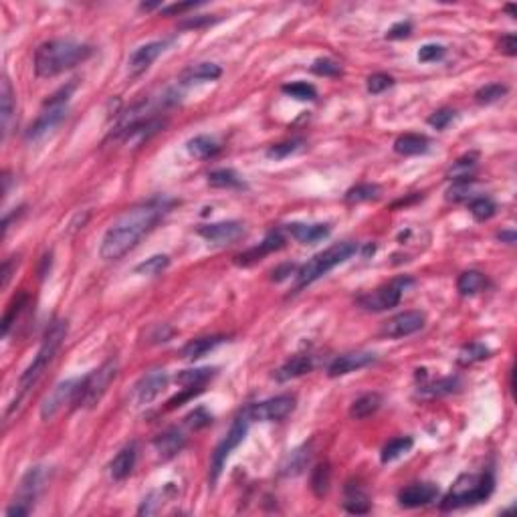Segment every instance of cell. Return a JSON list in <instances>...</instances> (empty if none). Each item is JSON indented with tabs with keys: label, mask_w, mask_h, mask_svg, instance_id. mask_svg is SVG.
I'll use <instances>...</instances> for the list:
<instances>
[{
	"label": "cell",
	"mask_w": 517,
	"mask_h": 517,
	"mask_svg": "<svg viewBox=\"0 0 517 517\" xmlns=\"http://www.w3.org/2000/svg\"><path fill=\"white\" fill-rule=\"evenodd\" d=\"M287 233L301 244H315V242L327 239L332 228H329V225H322V223H318V225L291 223V225H287Z\"/></svg>",
	"instance_id": "obj_21"
},
{
	"label": "cell",
	"mask_w": 517,
	"mask_h": 517,
	"mask_svg": "<svg viewBox=\"0 0 517 517\" xmlns=\"http://www.w3.org/2000/svg\"><path fill=\"white\" fill-rule=\"evenodd\" d=\"M358 251V244L352 241H343L332 244L329 249H325L322 253H318L311 261H307L306 265H301L295 273V289H303L307 285H311L313 281L322 279L323 275L329 273L334 267H338L339 263L348 261Z\"/></svg>",
	"instance_id": "obj_4"
},
{
	"label": "cell",
	"mask_w": 517,
	"mask_h": 517,
	"mask_svg": "<svg viewBox=\"0 0 517 517\" xmlns=\"http://www.w3.org/2000/svg\"><path fill=\"white\" fill-rule=\"evenodd\" d=\"M424 322H426V318H424L422 311L410 309V311H403V313L390 318V320L382 325L380 334H382L384 338L390 339L406 338V336H412V334L420 332V329L424 327Z\"/></svg>",
	"instance_id": "obj_12"
},
{
	"label": "cell",
	"mask_w": 517,
	"mask_h": 517,
	"mask_svg": "<svg viewBox=\"0 0 517 517\" xmlns=\"http://www.w3.org/2000/svg\"><path fill=\"white\" fill-rule=\"evenodd\" d=\"M0 103H2V107H0L2 133H4V138H6V133H8V128H11V119H13V115H15V91H13V85H11V81L6 79V77L2 79Z\"/></svg>",
	"instance_id": "obj_29"
},
{
	"label": "cell",
	"mask_w": 517,
	"mask_h": 517,
	"mask_svg": "<svg viewBox=\"0 0 517 517\" xmlns=\"http://www.w3.org/2000/svg\"><path fill=\"white\" fill-rule=\"evenodd\" d=\"M293 410H295V396L291 394H281V396L249 406L251 419L261 420V422H279V420L287 419Z\"/></svg>",
	"instance_id": "obj_11"
},
{
	"label": "cell",
	"mask_w": 517,
	"mask_h": 517,
	"mask_svg": "<svg viewBox=\"0 0 517 517\" xmlns=\"http://www.w3.org/2000/svg\"><path fill=\"white\" fill-rule=\"evenodd\" d=\"M297 150H299V142H283V144L271 145V148L267 150V156H269V158H275V160H281V158L291 156V154L297 152Z\"/></svg>",
	"instance_id": "obj_50"
},
{
	"label": "cell",
	"mask_w": 517,
	"mask_h": 517,
	"mask_svg": "<svg viewBox=\"0 0 517 517\" xmlns=\"http://www.w3.org/2000/svg\"><path fill=\"white\" fill-rule=\"evenodd\" d=\"M25 303H27V295H25V293H20L18 297H15V301L8 306V311H6V313H4V318H2V336H4V338L8 336L11 325L16 322L18 313L25 309Z\"/></svg>",
	"instance_id": "obj_44"
},
{
	"label": "cell",
	"mask_w": 517,
	"mask_h": 517,
	"mask_svg": "<svg viewBox=\"0 0 517 517\" xmlns=\"http://www.w3.org/2000/svg\"><path fill=\"white\" fill-rule=\"evenodd\" d=\"M115 376H117V362L115 360L103 362L97 370L87 374L81 380L73 404L81 406V408H93L103 398V394L107 392V388L115 380Z\"/></svg>",
	"instance_id": "obj_6"
},
{
	"label": "cell",
	"mask_w": 517,
	"mask_h": 517,
	"mask_svg": "<svg viewBox=\"0 0 517 517\" xmlns=\"http://www.w3.org/2000/svg\"><path fill=\"white\" fill-rule=\"evenodd\" d=\"M394 85V77L392 75H388V73H374L368 77V83H366V87H368V93L372 96H378V93H384L386 89H390Z\"/></svg>",
	"instance_id": "obj_47"
},
{
	"label": "cell",
	"mask_w": 517,
	"mask_h": 517,
	"mask_svg": "<svg viewBox=\"0 0 517 517\" xmlns=\"http://www.w3.org/2000/svg\"><path fill=\"white\" fill-rule=\"evenodd\" d=\"M493 487H495V481L491 473H465L452 483L451 491L445 495V499L440 503V509L452 511V509L481 503V501L489 499V495L493 493Z\"/></svg>",
	"instance_id": "obj_3"
},
{
	"label": "cell",
	"mask_w": 517,
	"mask_h": 517,
	"mask_svg": "<svg viewBox=\"0 0 517 517\" xmlns=\"http://www.w3.org/2000/svg\"><path fill=\"white\" fill-rule=\"evenodd\" d=\"M452 119H454V112H452L451 107H443V110H436L428 117V126H433L435 129H445Z\"/></svg>",
	"instance_id": "obj_49"
},
{
	"label": "cell",
	"mask_w": 517,
	"mask_h": 517,
	"mask_svg": "<svg viewBox=\"0 0 517 517\" xmlns=\"http://www.w3.org/2000/svg\"><path fill=\"white\" fill-rule=\"evenodd\" d=\"M329 485H332V469H329L327 463H322V465L313 469V473H311V491H313L315 497L322 499L323 495H327Z\"/></svg>",
	"instance_id": "obj_35"
},
{
	"label": "cell",
	"mask_w": 517,
	"mask_h": 517,
	"mask_svg": "<svg viewBox=\"0 0 517 517\" xmlns=\"http://www.w3.org/2000/svg\"><path fill=\"white\" fill-rule=\"evenodd\" d=\"M283 93L285 96L293 97V99H299V101H313L318 97V89L306 83V81H295V83H287L283 85Z\"/></svg>",
	"instance_id": "obj_39"
},
{
	"label": "cell",
	"mask_w": 517,
	"mask_h": 517,
	"mask_svg": "<svg viewBox=\"0 0 517 517\" xmlns=\"http://www.w3.org/2000/svg\"><path fill=\"white\" fill-rule=\"evenodd\" d=\"M485 287H487V277L481 271H475V269L461 273V277L457 279V291L461 295H465V297L467 295H475V293H481Z\"/></svg>",
	"instance_id": "obj_30"
},
{
	"label": "cell",
	"mask_w": 517,
	"mask_h": 517,
	"mask_svg": "<svg viewBox=\"0 0 517 517\" xmlns=\"http://www.w3.org/2000/svg\"><path fill=\"white\" fill-rule=\"evenodd\" d=\"M198 2H180V4H170V6H162V15H182L190 8H196Z\"/></svg>",
	"instance_id": "obj_54"
},
{
	"label": "cell",
	"mask_w": 517,
	"mask_h": 517,
	"mask_svg": "<svg viewBox=\"0 0 517 517\" xmlns=\"http://www.w3.org/2000/svg\"><path fill=\"white\" fill-rule=\"evenodd\" d=\"M168 265H170L168 255H154V257L142 261L140 265H136V273L148 275V277H156V275H160Z\"/></svg>",
	"instance_id": "obj_41"
},
{
	"label": "cell",
	"mask_w": 517,
	"mask_h": 517,
	"mask_svg": "<svg viewBox=\"0 0 517 517\" xmlns=\"http://www.w3.org/2000/svg\"><path fill=\"white\" fill-rule=\"evenodd\" d=\"M380 194H382V188L378 184H358V186L350 188L346 192V202L360 204V202H368V200L380 198Z\"/></svg>",
	"instance_id": "obj_36"
},
{
	"label": "cell",
	"mask_w": 517,
	"mask_h": 517,
	"mask_svg": "<svg viewBox=\"0 0 517 517\" xmlns=\"http://www.w3.org/2000/svg\"><path fill=\"white\" fill-rule=\"evenodd\" d=\"M81 380H63L59 382L57 386L53 388L47 394V398L41 404V419L51 420L55 419L61 410H63L67 404L75 403V396H77V388H79Z\"/></svg>",
	"instance_id": "obj_10"
},
{
	"label": "cell",
	"mask_w": 517,
	"mask_h": 517,
	"mask_svg": "<svg viewBox=\"0 0 517 517\" xmlns=\"http://www.w3.org/2000/svg\"><path fill=\"white\" fill-rule=\"evenodd\" d=\"M93 48L71 39H53L45 41L34 51V73L41 79H51L65 71L77 67L89 59Z\"/></svg>",
	"instance_id": "obj_2"
},
{
	"label": "cell",
	"mask_w": 517,
	"mask_h": 517,
	"mask_svg": "<svg viewBox=\"0 0 517 517\" xmlns=\"http://www.w3.org/2000/svg\"><path fill=\"white\" fill-rule=\"evenodd\" d=\"M65 336H67V322L57 320V322H53L48 325L47 332H45V338H43V343H41L39 352L34 355V360H32L31 364H29V368L22 372L20 378H18L20 392H27L29 388H32L39 382V378L43 376V372L47 370V366L51 364V360L55 358L57 350L61 348Z\"/></svg>",
	"instance_id": "obj_5"
},
{
	"label": "cell",
	"mask_w": 517,
	"mask_h": 517,
	"mask_svg": "<svg viewBox=\"0 0 517 517\" xmlns=\"http://www.w3.org/2000/svg\"><path fill=\"white\" fill-rule=\"evenodd\" d=\"M438 497V487L433 483H412L398 493V501L406 509L424 507Z\"/></svg>",
	"instance_id": "obj_17"
},
{
	"label": "cell",
	"mask_w": 517,
	"mask_h": 517,
	"mask_svg": "<svg viewBox=\"0 0 517 517\" xmlns=\"http://www.w3.org/2000/svg\"><path fill=\"white\" fill-rule=\"evenodd\" d=\"M412 445H414L412 436H398V438H392L386 447L382 449V454H380L382 463H392V461L400 459L403 454H406V452L412 449Z\"/></svg>",
	"instance_id": "obj_33"
},
{
	"label": "cell",
	"mask_w": 517,
	"mask_h": 517,
	"mask_svg": "<svg viewBox=\"0 0 517 517\" xmlns=\"http://www.w3.org/2000/svg\"><path fill=\"white\" fill-rule=\"evenodd\" d=\"M497 239L501 242H505V244H513L516 242V230H501L499 235H497Z\"/></svg>",
	"instance_id": "obj_58"
},
{
	"label": "cell",
	"mask_w": 517,
	"mask_h": 517,
	"mask_svg": "<svg viewBox=\"0 0 517 517\" xmlns=\"http://www.w3.org/2000/svg\"><path fill=\"white\" fill-rule=\"evenodd\" d=\"M168 374L166 370H150L145 376H142V380L136 384L133 390V396H136V403L140 406H148L152 404L162 392L168 386Z\"/></svg>",
	"instance_id": "obj_14"
},
{
	"label": "cell",
	"mask_w": 517,
	"mask_h": 517,
	"mask_svg": "<svg viewBox=\"0 0 517 517\" xmlns=\"http://www.w3.org/2000/svg\"><path fill=\"white\" fill-rule=\"evenodd\" d=\"M168 209V202L162 198H154L150 202L138 204L133 209L126 210L115 223H113L99 247V255L105 261H117L126 253H129L138 242L144 239L145 235L158 225L164 212Z\"/></svg>",
	"instance_id": "obj_1"
},
{
	"label": "cell",
	"mask_w": 517,
	"mask_h": 517,
	"mask_svg": "<svg viewBox=\"0 0 517 517\" xmlns=\"http://www.w3.org/2000/svg\"><path fill=\"white\" fill-rule=\"evenodd\" d=\"M428 148H431L428 138L420 133H404L394 142V152L400 156H419L428 152Z\"/></svg>",
	"instance_id": "obj_25"
},
{
	"label": "cell",
	"mask_w": 517,
	"mask_h": 517,
	"mask_svg": "<svg viewBox=\"0 0 517 517\" xmlns=\"http://www.w3.org/2000/svg\"><path fill=\"white\" fill-rule=\"evenodd\" d=\"M459 378L454 376H449V378H443V380H438V382H431V384H424V386H420V394H424V396H443V394H451L454 392L457 388H459Z\"/></svg>",
	"instance_id": "obj_40"
},
{
	"label": "cell",
	"mask_w": 517,
	"mask_h": 517,
	"mask_svg": "<svg viewBox=\"0 0 517 517\" xmlns=\"http://www.w3.org/2000/svg\"><path fill=\"white\" fill-rule=\"evenodd\" d=\"M186 150H188V154L194 156V158L207 160V158H212V156L218 154L221 145L216 144L210 136H196V138H192V140L186 144Z\"/></svg>",
	"instance_id": "obj_32"
},
{
	"label": "cell",
	"mask_w": 517,
	"mask_h": 517,
	"mask_svg": "<svg viewBox=\"0 0 517 517\" xmlns=\"http://www.w3.org/2000/svg\"><path fill=\"white\" fill-rule=\"evenodd\" d=\"M223 75V69L216 63H198L188 67L182 73V83L192 85V83H202V81H216Z\"/></svg>",
	"instance_id": "obj_28"
},
{
	"label": "cell",
	"mask_w": 517,
	"mask_h": 517,
	"mask_svg": "<svg viewBox=\"0 0 517 517\" xmlns=\"http://www.w3.org/2000/svg\"><path fill=\"white\" fill-rule=\"evenodd\" d=\"M216 374V368H194L184 370L176 376V384L184 388H204L210 378Z\"/></svg>",
	"instance_id": "obj_31"
},
{
	"label": "cell",
	"mask_w": 517,
	"mask_h": 517,
	"mask_svg": "<svg viewBox=\"0 0 517 517\" xmlns=\"http://www.w3.org/2000/svg\"><path fill=\"white\" fill-rule=\"evenodd\" d=\"M469 210L475 221H489L497 212V207L489 196H477V198H471Z\"/></svg>",
	"instance_id": "obj_38"
},
{
	"label": "cell",
	"mask_w": 517,
	"mask_h": 517,
	"mask_svg": "<svg viewBox=\"0 0 517 517\" xmlns=\"http://www.w3.org/2000/svg\"><path fill=\"white\" fill-rule=\"evenodd\" d=\"M505 93H507V87L505 85H501V83H487L481 89H477L475 99H477V103H493V101L501 99Z\"/></svg>",
	"instance_id": "obj_45"
},
{
	"label": "cell",
	"mask_w": 517,
	"mask_h": 517,
	"mask_svg": "<svg viewBox=\"0 0 517 517\" xmlns=\"http://www.w3.org/2000/svg\"><path fill=\"white\" fill-rule=\"evenodd\" d=\"M412 32V25L406 20V22H396L390 27V31L386 32V39H392V41H398V39H406L408 34Z\"/></svg>",
	"instance_id": "obj_53"
},
{
	"label": "cell",
	"mask_w": 517,
	"mask_h": 517,
	"mask_svg": "<svg viewBox=\"0 0 517 517\" xmlns=\"http://www.w3.org/2000/svg\"><path fill=\"white\" fill-rule=\"evenodd\" d=\"M209 22H214L210 16H198V18H192V20H186V22H182V27L184 29H198V27H202V25H209Z\"/></svg>",
	"instance_id": "obj_56"
},
{
	"label": "cell",
	"mask_w": 517,
	"mask_h": 517,
	"mask_svg": "<svg viewBox=\"0 0 517 517\" xmlns=\"http://www.w3.org/2000/svg\"><path fill=\"white\" fill-rule=\"evenodd\" d=\"M343 509L354 516H364L370 511V495L366 487L358 481H350L343 489Z\"/></svg>",
	"instance_id": "obj_19"
},
{
	"label": "cell",
	"mask_w": 517,
	"mask_h": 517,
	"mask_svg": "<svg viewBox=\"0 0 517 517\" xmlns=\"http://www.w3.org/2000/svg\"><path fill=\"white\" fill-rule=\"evenodd\" d=\"M223 341H225V336H204V338L190 339V341L182 348L180 355L186 358V360H198V358H202V355H207L209 352H212L214 348H218Z\"/></svg>",
	"instance_id": "obj_26"
},
{
	"label": "cell",
	"mask_w": 517,
	"mask_h": 517,
	"mask_svg": "<svg viewBox=\"0 0 517 517\" xmlns=\"http://www.w3.org/2000/svg\"><path fill=\"white\" fill-rule=\"evenodd\" d=\"M497 47L503 55H507V57H516L517 55V37L513 32H509V34H503L501 37V41L497 43Z\"/></svg>",
	"instance_id": "obj_52"
},
{
	"label": "cell",
	"mask_w": 517,
	"mask_h": 517,
	"mask_svg": "<svg viewBox=\"0 0 517 517\" xmlns=\"http://www.w3.org/2000/svg\"><path fill=\"white\" fill-rule=\"evenodd\" d=\"M209 184L210 186H214V188H241L242 180L239 178V174H237L235 170L221 168V170L210 172Z\"/></svg>",
	"instance_id": "obj_37"
},
{
	"label": "cell",
	"mask_w": 517,
	"mask_h": 517,
	"mask_svg": "<svg viewBox=\"0 0 517 517\" xmlns=\"http://www.w3.org/2000/svg\"><path fill=\"white\" fill-rule=\"evenodd\" d=\"M198 235L207 239L212 244L225 247L230 242L239 241L244 235V226L239 221H225V223H212V225H202L198 228Z\"/></svg>",
	"instance_id": "obj_15"
},
{
	"label": "cell",
	"mask_w": 517,
	"mask_h": 517,
	"mask_svg": "<svg viewBox=\"0 0 517 517\" xmlns=\"http://www.w3.org/2000/svg\"><path fill=\"white\" fill-rule=\"evenodd\" d=\"M309 463V449L307 447H299V449H293L287 454L285 463L281 465V473L283 475H299Z\"/></svg>",
	"instance_id": "obj_34"
},
{
	"label": "cell",
	"mask_w": 517,
	"mask_h": 517,
	"mask_svg": "<svg viewBox=\"0 0 517 517\" xmlns=\"http://www.w3.org/2000/svg\"><path fill=\"white\" fill-rule=\"evenodd\" d=\"M414 281L410 277H400V279H394L390 281L388 285L380 287V289L372 291L368 295L360 297V306L370 309V311H386L392 309L400 303L404 291L408 289Z\"/></svg>",
	"instance_id": "obj_9"
},
{
	"label": "cell",
	"mask_w": 517,
	"mask_h": 517,
	"mask_svg": "<svg viewBox=\"0 0 517 517\" xmlns=\"http://www.w3.org/2000/svg\"><path fill=\"white\" fill-rule=\"evenodd\" d=\"M382 406V394L378 392H368V394H362L360 398H355L352 406H350V419L354 420H364L372 417L374 412H378Z\"/></svg>",
	"instance_id": "obj_27"
},
{
	"label": "cell",
	"mask_w": 517,
	"mask_h": 517,
	"mask_svg": "<svg viewBox=\"0 0 517 517\" xmlns=\"http://www.w3.org/2000/svg\"><path fill=\"white\" fill-rule=\"evenodd\" d=\"M186 445V436L182 435L178 428H168L166 433H162L154 438V449L158 451L164 461L176 457L178 452L184 449Z\"/></svg>",
	"instance_id": "obj_23"
},
{
	"label": "cell",
	"mask_w": 517,
	"mask_h": 517,
	"mask_svg": "<svg viewBox=\"0 0 517 517\" xmlns=\"http://www.w3.org/2000/svg\"><path fill=\"white\" fill-rule=\"evenodd\" d=\"M210 422H212V417H210L204 408H196L194 412H190V414L186 417V424H188V426H192L194 431L209 426Z\"/></svg>",
	"instance_id": "obj_51"
},
{
	"label": "cell",
	"mask_w": 517,
	"mask_h": 517,
	"mask_svg": "<svg viewBox=\"0 0 517 517\" xmlns=\"http://www.w3.org/2000/svg\"><path fill=\"white\" fill-rule=\"evenodd\" d=\"M251 412H249V408H244L241 414L235 419L233 422V426H230V431L226 433V436L218 443V447L214 449L212 452V461H210V481L212 483H216V479H218V475H221V471L225 467L226 459L230 457V452L235 451L239 445L242 443V438L247 436L249 433V426H251Z\"/></svg>",
	"instance_id": "obj_7"
},
{
	"label": "cell",
	"mask_w": 517,
	"mask_h": 517,
	"mask_svg": "<svg viewBox=\"0 0 517 517\" xmlns=\"http://www.w3.org/2000/svg\"><path fill=\"white\" fill-rule=\"evenodd\" d=\"M475 166H477V156H475V154H471V156H465V158L457 160L454 164H452V168H451V180H454V182L473 180V178H471V172L475 170Z\"/></svg>",
	"instance_id": "obj_42"
},
{
	"label": "cell",
	"mask_w": 517,
	"mask_h": 517,
	"mask_svg": "<svg viewBox=\"0 0 517 517\" xmlns=\"http://www.w3.org/2000/svg\"><path fill=\"white\" fill-rule=\"evenodd\" d=\"M376 358L370 352H352V354L338 355L329 368H327V376L329 378H338V376H346V374H352L355 370H362L366 366H370Z\"/></svg>",
	"instance_id": "obj_18"
},
{
	"label": "cell",
	"mask_w": 517,
	"mask_h": 517,
	"mask_svg": "<svg viewBox=\"0 0 517 517\" xmlns=\"http://www.w3.org/2000/svg\"><path fill=\"white\" fill-rule=\"evenodd\" d=\"M166 47H168L166 41H152V43H145L142 47L136 48V51L129 55L128 61L129 79H138L140 75H144L145 71L150 69V65L160 57Z\"/></svg>",
	"instance_id": "obj_13"
},
{
	"label": "cell",
	"mask_w": 517,
	"mask_h": 517,
	"mask_svg": "<svg viewBox=\"0 0 517 517\" xmlns=\"http://www.w3.org/2000/svg\"><path fill=\"white\" fill-rule=\"evenodd\" d=\"M311 73H315L320 77H338V75H341V67H339L338 61L323 57V59H315L311 63Z\"/></svg>",
	"instance_id": "obj_46"
},
{
	"label": "cell",
	"mask_w": 517,
	"mask_h": 517,
	"mask_svg": "<svg viewBox=\"0 0 517 517\" xmlns=\"http://www.w3.org/2000/svg\"><path fill=\"white\" fill-rule=\"evenodd\" d=\"M136 459H138V447L136 443L126 445L122 451L113 457V461L110 463V475H112L113 481H124L126 477H129V473L136 467Z\"/></svg>",
	"instance_id": "obj_22"
},
{
	"label": "cell",
	"mask_w": 517,
	"mask_h": 517,
	"mask_svg": "<svg viewBox=\"0 0 517 517\" xmlns=\"http://www.w3.org/2000/svg\"><path fill=\"white\" fill-rule=\"evenodd\" d=\"M67 115V103H57V105H47L41 112V115L31 124V128L27 129V140L34 142L41 140L43 136H47L51 129H55Z\"/></svg>",
	"instance_id": "obj_16"
},
{
	"label": "cell",
	"mask_w": 517,
	"mask_h": 517,
	"mask_svg": "<svg viewBox=\"0 0 517 517\" xmlns=\"http://www.w3.org/2000/svg\"><path fill=\"white\" fill-rule=\"evenodd\" d=\"M445 53H447V48L443 45H424L419 51V61L420 63H433V61L443 59Z\"/></svg>",
	"instance_id": "obj_48"
},
{
	"label": "cell",
	"mask_w": 517,
	"mask_h": 517,
	"mask_svg": "<svg viewBox=\"0 0 517 517\" xmlns=\"http://www.w3.org/2000/svg\"><path fill=\"white\" fill-rule=\"evenodd\" d=\"M485 358H489V348H485L483 343H469L459 352V364L471 366V364L481 362Z\"/></svg>",
	"instance_id": "obj_43"
},
{
	"label": "cell",
	"mask_w": 517,
	"mask_h": 517,
	"mask_svg": "<svg viewBox=\"0 0 517 517\" xmlns=\"http://www.w3.org/2000/svg\"><path fill=\"white\" fill-rule=\"evenodd\" d=\"M297 271H295V265H281V267H277V269H273V281H283V279H287L289 275H295Z\"/></svg>",
	"instance_id": "obj_55"
},
{
	"label": "cell",
	"mask_w": 517,
	"mask_h": 517,
	"mask_svg": "<svg viewBox=\"0 0 517 517\" xmlns=\"http://www.w3.org/2000/svg\"><path fill=\"white\" fill-rule=\"evenodd\" d=\"M13 265H15V258H8V261H4V265H2V287H6L8 281H11Z\"/></svg>",
	"instance_id": "obj_57"
},
{
	"label": "cell",
	"mask_w": 517,
	"mask_h": 517,
	"mask_svg": "<svg viewBox=\"0 0 517 517\" xmlns=\"http://www.w3.org/2000/svg\"><path fill=\"white\" fill-rule=\"evenodd\" d=\"M505 11H507V13H509L511 16H516V6H513V4H507V6H505Z\"/></svg>",
	"instance_id": "obj_59"
},
{
	"label": "cell",
	"mask_w": 517,
	"mask_h": 517,
	"mask_svg": "<svg viewBox=\"0 0 517 517\" xmlns=\"http://www.w3.org/2000/svg\"><path fill=\"white\" fill-rule=\"evenodd\" d=\"M313 370V358L307 354H297L293 355L291 360H287L279 370L275 372V378L279 382H287L293 378H299V376H306Z\"/></svg>",
	"instance_id": "obj_24"
},
{
	"label": "cell",
	"mask_w": 517,
	"mask_h": 517,
	"mask_svg": "<svg viewBox=\"0 0 517 517\" xmlns=\"http://www.w3.org/2000/svg\"><path fill=\"white\" fill-rule=\"evenodd\" d=\"M283 244H285L283 235H281L279 230H273V233H269V235L263 239V242H258V247H253V249H249L247 253L239 255V257H237V263H239V265L257 263V261H261L265 255H271L273 251H279Z\"/></svg>",
	"instance_id": "obj_20"
},
{
	"label": "cell",
	"mask_w": 517,
	"mask_h": 517,
	"mask_svg": "<svg viewBox=\"0 0 517 517\" xmlns=\"http://www.w3.org/2000/svg\"><path fill=\"white\" fill-rule=\"evenodd\" d=\"M45 483V469L43 467H31L27 471V475L22 477V481L18 485V493H16L15 501L11 503V507L6 509L8 517H20L29 516L32 511L34 499L41 491V487Z\"/></svg>",
	"instance_id": "obj_8"
}]
</instances>
